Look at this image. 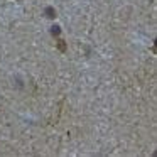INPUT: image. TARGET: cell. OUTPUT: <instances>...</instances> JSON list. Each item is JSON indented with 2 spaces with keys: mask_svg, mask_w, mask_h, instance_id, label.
Segmentation results:
<instances>
[{
  "mask_svg": "<svg viewBox=\"0 0 157 157\" xmlns=\"http://www.w3.org/2000/svg\"><path fill=\"white\" fill-rule=\"evenodd\" d=\"M49 32H51V36L58 37V36L61 34V25H52V27H51V31H49Z\"/></svg>",
  "mask_w": 157,
  "mask_h": 157,
  "instance_id": "obj_3",
  "label": "cell"
},
{
  "mask_svg": "<svg viewBox=\"0 0 157 157\" xmlns=\"http://www.w3.org/2000/svg\"><path fill=\"white\" fill-rule=\"evenodd\" d=\"M44 14H46V17L48 19H56V9L54 7H51V5H48V7L44 9Z\"/></svg>",
  "mask_w": 157,
  "mask_h": 157,
  "instance_id": "obj_1",
  "label": "cell"
},
{
  "mask_svg": "<svg viewBox=\"0 0 157 157\" xmlns=\"http://www.w3.org/2000/svg\"><path fill=\"white\" fill-rule=\"evenodd\" d=\"M58 49L63 52V54L68 51V46H66V41H64V39H58Z\"/></svg>",
  "mask_w": 157,
  "mask_h": 157,
  "instance_id": "obj_2",
  "label": "cell"
}]
</instances>
